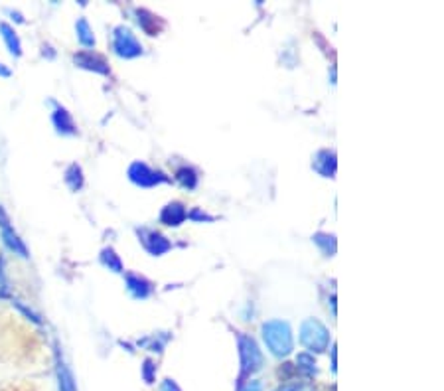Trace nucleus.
<instances>
[{
	"mask_svg": "<svg viewBox=\"0 0 444 391\" xmlns=\"http://www.w3.org/2000/svg\"><path fill=\"white\" fill-rule=\"evenodd\" d=\"M263 340L274 356H288L292 352V330L285 320H269L263 324Z\"/></svg>",
	"mask_w": 444,
	"mask_h": 391,
	"instance_id": "f257e3e1",
	"label": "nucleus"
},
{
	"mask_svg": "<svg viewBox=\"0 0 444 391\" xmlns=\"http://www.w3.org/2000/svg\"><path fill=\"white\" fill-rule=\"evenodd\" d=\"M301 342L308 350V354L324 352L330 346V332L320 320L308 318L301 326Z\"/></svg>",
	"mask_w": 444,
	"mask_h": 391,
	"instance_id": "f03ea898",
	"label": "nucleus"
},
{
	"mask_svg": "<svg viewBox=\"0 0 444 391\" xmlns=\"http://www.w3.org/2000/svg\"><path fill=\"white\" fill-rule=\"evenodd\" d=\"M111 46L113 52H115L119 58H125V60H132V58L143 56V44L137 40V36H135L132 30H130L128 26H125V24L113 28Z\"/></svg>",
	"mask_w": 444,
	"mask_h": 391,
	"instance_id": "7ed1b4c3",
	"label": "nucleus"
},
{
	"mask_svg": "<svg viewBox=\"0 0 444 391\" xmlns=\"http://www.w3.org/2000/svg\"><path fill=\"white\" fill-rule=\"evenodd\" d=\"M237 348L243 376H251L255 372H259L263 366V354L253 338L243 332H237Z\"/></svg>",
	"mask_w": 444,
	"mask_h": 391,
	"instance_id": "20e7f679",
	"label": "nucleus"
},
{
	"mask_svg": "<svg viewBox=\"0 0 444 391\" xmlns=\"http://www.w3.org/2000/svg\"><path fill=\"white\" fill-rule=\"evenodd\" d=\"M128 178H130V182L132 184H137V186H141V188H152V186H156L160 182H166V178L162 176L156 170H152L148 164H144L141 160H135L130 166H128Z\"/></svg>",
	"mask_w": 444,
	"mask_h": 391,
	"instance_id": "39448f33",
	"label": "nucleus"
},
{
	"mask_svg": "<svg viewBox=\"0 0 444 391\" xmlns=\"http://www.w3.org/2000/svg\"><path fill=\"white\" fill-rule=\"evenodd\" d=\"M73 63L81 69L93 71V74H99V76H109L111 74V67H109V63L105 62V58L95 54V52H91V49H81L78 54H73Z\"/></svg>",
	"mask_w": 444,
	"mask_h": 391,
	"instance_id": "423d86ee",
	"label": "nucleus"
},
{
	"mask_svg": "<svg viewBox=\"0 0 444 391\" xmlns=\"http://www.w3.org/2000/svg\"><path fill=\"white\" fill-rule=\"evenodd\" d=\"M51 125L56 129V133L62 137H75L80 133L73 115L60 103H54V107H51Z\"/></svg>",
	"mask_w": 444,
	"mask_h": 391,
	"instance_id": "0eeeda50",
	"label": "nucleus"
},
{
	"mask_svg": "<svg viewBox=\"0 0 444 391\" xmlns=\"http://www.w3.org/2000/svg\"><path fill=\"white\" fill-rule=\"evenodd\" d=\"M137 234H139L141 241H143L144 249L148 251L150 255H154V257H160V255H164L166 251L172 249V243L162 234L154 232V230H146V227H143V230H139Z\"/></svg>",
	"mask_w": 444,
	"mask_h": 391,
	"instance_id": "6e6552de",
	"label": "nucleus"
},
{
	"mask_svg": "<svg viewBox=\"0 0 444 391\" xmlns=\"http://www.w3.org/2000/svg\"><path fill=\"white\" fill-rule=\"evenodd\" d=\"M0 239L4 243V247L14 253L20 259H30V249L28 245L24 243V239L16 234L14 227H6V230H0Z\"/></svg>",
	"mask_w": 444,
	"mask_h": 391,
	"instance_id": "1a4fd4ad",
	"label": "nucleus"
},
{
	"mask_svg": "<svg viewBox=\"0 0 444 391\" xmlns=\"http://www.w3.org/2000/svg\"><path fill=\"white\" fill-rule=\"evenodd\" d=\"M0 38H2V42H4V46L8 49V54L12 56V58H22V54H24V47H22V40H20V36H18L16 28L10 24V22H0Z\"/></svg>",
	"mask_w": 444,
	"mask_h": 391,
	"instance_id": "9d476101",
	"label": "nucleus"
},
{
	"mask_svg": "<svg viewBox=\"0 0 444 391\" xmlns=\"http://www.w3.org/2000/svg\"><path fill=\"white\" fill-rule=\"evenodd\" d=\"M125 282H127V291L130 293V297L139 298V300L148 298L154 291L152 282L137 273H125Z\"/></svg>",
	"mask_w": 444,
	"mask_h": 391,
	"instance_id": "9b49d317",
	"label": "nucleus"
},
{
	"mask_svg": "<svg viewBox=\"0 0 444 391\" xmlns=\"http://www.w3.org/2000/svg\"><path fill=\"white\" fill-rule=\"evenodd\" d=\"M56 377H58V390L60 391H78L73 372L67 368L60 350H56Z\"/></svg>",
	"mask_w": 444,
	"mask_h": 391,
	"instance_id": "f8f14e48",
	"label": "nucleus"
},
{
	"mask_svg": "<svg viewBox=\"0 0 444 391\" xmlns=\"http://www.w3.org/2000/svg\"><path fill=\"white\" fill-rule=\"evenodd\" d=\"M312 168L316 170L320 176L324 178H334L336 174V153L334 150H318L314 155V162H312Z\"/></svg>",
	"mask_w": 444,
	"mask_h": 391,
	"instance_id": "ddd939ff",
	"label": "nucleus"
},
{
	"mask_svg": "<svg viewBox=\"0 0 444 391\" xmlns=\"http://www.w3.org/2000/svg\"><path fill=\"white\" fill-rule=\"evenodd\" d=\"M188 218V210L184 208V203L172 202L168 203L162 212H160V221L164 225H170V227H178L180 223H184Z\"/></svg>",
	"mask_w": 444,
	"mask_h": 391,
	"instance_id": "4468645a",
	"label": "nucleus"
},
{
	"mask_svg": "<svg viewBox=\"0 0 444 391\" xmlns=\"http://www.w3.org/2000/svg\"><path fill=\"white\" fill-rule=\"evenodd\" d=\"M75 36H78V42H80L81 46L85 47V49H91V47H95L97 40H95V32L91 28V24H89V20L87 18H78V22H75Z\"/></svg>",
	"mask_w": 444,
	"mask_h": 391,
	"instance_id": "2eb2a0df",
	"label": "nucleus"
},
{
	"mask_svg": "<svg viewBox=\"0 0 444 391\" xmlns=\"http://www.w3.org/2000/svg\"><path fill=\"white\" fill-rule=\"evenodd\" d=\"M64 182L71 192H80L85 184V176H83V168L78 162H71L64 170Z\"/></svg>",
	"mask_w": 444,
	"mask_h": 391,
	"instance_id": "dca6fc26",
	"label": "nucleus"
},
{
	"mask_svg": "<svg viewBox=\"0 0 444 391\" xmlns=\"http://www.w3.org/2000/svg\"><path fill=\"white\" fill-rule=\"evenodd\" d=\"M137 16H139V24H141V28H143L148 36H156V34L162 30V26H164L159 16L152 14L150 10L139 8V10H137Z\"/></svg>",
	"mask_w": 444,
	"mask_h": 391,
	"instance_id": "f3484780",
	"label": "nucleus"
},
{
	"mask_svg": "<svg viewBox=\"0 0 444 391\" xmlns=\"http://www.w3.org/2000/svg\"><path fill=\"white\" fill-rule=\"evenodd\" d=\"M99 261H101V265L105 267V269H109V271H113V273H123V271H125L121 257L117 255V251L113 249V247L101 249V253H99Z\"/></svg>",
	"mask_w": 444,
	"mask_h": 391,
	"instance_id": "a211bd4d",
	"label": "nucleus"
},
{
	"mask_svg": "<svg viewBox=\"0 0 444 391\" xmlns=\"http://www.w3.org/2000/svg\"><path fill=\"white\" fill-rule=\"evenodd\" d=\"M10 304H12V309H16L18 313L22 314L28 322H32L36 326H42L44 324V318L40 316V314L34 311L32 306H28V304H24L22 300H18V298H10Z\"/></svg>",
	"mask_w": 444,
	"mask_h": 391,
	"instance_id": "6ab92c4d",
	"label": "nucleus"
},
{
	"mask_svg": "<svg viewBox=\"0 0 444 391\" xmlns=\"http://www.w3.org/2000/svg\"><path fill=\"white\" fill-rule=\"evenodd\" d=\"M10 298H12V289L6 271V257L0 253V300H10Z\"/></svg>",
	"mask_w": 444,
	"mask_h": 391,
	"instance_id": "aec40b11",
	"label": "nucleus"
},
{
	"mask_svg": "<svg viewBox=\"0 0 444 391\" xmlns=\"http://www.w3.org/2000/svg\"><path fill=\"white\" fill-rule=\"evenodd\" d=\"M176 180L184 186V188L194 190L198 186V174L194 168L190 166H184V168H180L178 172H176Z\"/></svg>",
	"mask_w": 444,
	"mask_h": 391,
	"instance_id": "412c9836",
	"label": "nucleus"
},
{
	"mask_svg": "<svg viewBox=\"0 0 444 391\" xmlns=\"http://www.w3.org/2000/svg\"><path fill=\"white\" fill-rule=\"evenodd\" d=\"M312 241L322 249L324 255H334V253H336V237H334V235L322 234V232H320V234H316L312 237Z\"/></svg>",
	"mask_w": 444,
	"mask_h": 391,
	"instance_id": "4be33fe9",
	"label": "nucleus"
},
{
	"mask_svg": "<svg viewBox=\"0 0 444 391\" xmlns=\"http://www.w3.org/2000/svg\"><path fill=\"white\" fill-rule=\"evenodd\" d=\"M296 364H299V370H302V372H304V374H308V376L316 372V360H314V356H312V354H308V352L299 354Z\"/></svg>",
	"mask_w": 444,
	"mask_h": 391,
	"instance_id": "5701e85b",
	"label": "nucleus"
},
{
	"mask_svg": "<svg viewBox=\"0 0 444 391\" xmlns=\"http://www.w3.org/2000/svg\"><path fill=\"white\" fill-rule=\"evenodd\" d=\"M274 391H314V386L312 383H286V386H281L279 390Z\"/></svg>",
	"mask_w": 444,
	"mask_h": 391,
	"instance_id": "b1692460",
	"label": "nucleus"
},
{
	"mask_svg": "<svg viewBox=\"0 0 444 391\" xmlns=\"http://www.w3.org/2000/svg\"><path fill=\"white\" fill-rule=\"evenodd\" d=\"M154 368H156V366H154L150 360L144 361L143 377L146 379V383H152V381H154Z\"/></svg>",
	"mask_w": 444,
	"mask_h": 391,
	"instance_id": "393cba45",
	"label": "nucleus"
},
{
	"mask_svg": "<svg viewBox=\"0 0 444 391\" xmlns=\"http://www.w3.org/2000/svg\"><path fill=\"white\" fill-rule=\"evenodd\" d=\"M188 218L196 219V221H204V219H206V221H211V219H213L211 216H207L206 212H202L200 208H196V210L188 212Z\"/></svg>",
	"mask_w": 444,
	"mask_h": 391,
	"instance_id": "a878e982",
	"label": "nucleus"
},
{
	"mask_svg": "<svg viewBox=\"0 0 444 391\" xmlns=\"http://www.w3.org/2000/svg\"><path fill=\"white\" fill-rule=\"evenodd\" d=\"M6 14L10 16V20H12L14 24H24V22H26L24 14H22L20 10H16V8H8V10H6Z\"/></svg>",
	"mask_w": 444,
	"mask_h": 391,
	"instance_id": "bb28decb",
	"label": "nucleus"
},
{
	"mask_svg": "<svg viewBox=\"0 0 444 391\" xmlns=\"http://www.w3.org/2000/svg\"><path fill=\"white\" fill-rule=\"evenodd\" d=\"M6 227H12L10 216H8V212L0 205V230H6Z\"/></svg>",
	"mask_w": 444,
	"mask_h": 391,
	"instance_id": "cd10ccee",
	"label": "nucleus"
},
{
	"mask_svg": "<svg viewBox=\"0 0 444 391\" xmlns=\"http://www.w3.org/2000/svg\"><path fill=\"white\" fill-rule=\"evenodd\" d=\"M162 391H182L178 388V383H176L174 379H166L164 383H162Z\"/></svg>",
	"mask_w": 444,
	"mask_h": 391,
	"instance_id": "c85d7f7f",
	"label": "nucleus"
},
{
	"mask_svg": "<svg viewBox=\"0 0 444 391\" xmlns=\"http://www.w3.org/2000/svg\"><path fill=\"white\" fill-rule=\"evenodd\" d=\"M0 78H2V79L12 78V69H10V67H8L6 63H2V62H0Z\"/></svg>",
	"mask_w": 444,
	"mask_h": 391,
	"instance_id": "c756f323",
	"label": "nucleus"
},
{
	"mask_svg": "<svg viewBox=\"0 0 444 391\" xmlns=\"http://www.w3.org/2000/svg\"><path fill=\"white\" fill-rule=\"evenodd\" d=\"M243 391H263V388H261V383H259V381H251V383H249V386H247Z\"/></svg>",
	"mask_w": 444,
	"mask_h": 391,
	"instance_id": "7c9ffc66",
	"label": "nucleus"
}]
</instances>
